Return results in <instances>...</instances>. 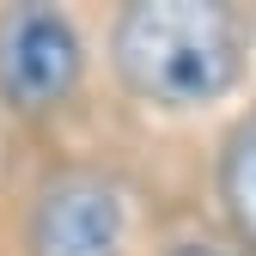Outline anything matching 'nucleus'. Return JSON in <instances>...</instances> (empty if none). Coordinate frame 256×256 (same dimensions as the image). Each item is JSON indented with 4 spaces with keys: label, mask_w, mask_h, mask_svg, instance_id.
<instances>
[{
    "label": "nucleus",
    "mask_w": 256,
    "mask_h": 256,
    "mask_svg": "<svg viewBox=\"0 0 256 256\" xmlns=\"http://www.w3.org/2000/svg\"><path fill=\"white\" fill-rule=\"evenodd\" d=\"M140 146V134H104V146L43 152L12 202L6 256H152L189 214L165 208L171 189Z\"/></svg>",
    "instance_id": "f03ea898"
},
{
    "label": "nucleus",
    "mask_w": 256,
    "mask_h": 256,
    "mask_svg": "<svg viewBox=\"0 0 256 256\" xmlns=\"http://www.w3.org/2000/svg\"><path fill=\"white\" fill-rule=\"evenodd\" d=\"M98 104L104 74L92 12L55 6V0L0 6V122H12L18 134L55 152L98 122Z\"/></svg>",
    "instance_id": "7ed1b4c3"
},
{
    "label": "nucleus",
    "mask_w": 256,
    "mask_h": 256,
    "mask_svg": "<svg viewBox=\"0 0 256 256\" xmlns=\"http://www.w3.org/2000/svg\"><path fill=\"white\" fill-rule=\"evenodd\" d=\"M196 189H202V220L220 238H232L244 256H256V86L208 134Z\"/></svg>",
    "instance_id": "20e7f679"
},
{
    "label": "nucleus",
    "mask_w": 256,
    "mask_h": 256,
    "mask_svg": "<svg viewBox=\"0 0 256 256\" xmlns=\"http://www.w3.org/2000/svg\"><path fill=\"white\" fill-rule=\"evenodd\" d=\"M152 256H244V250H238L232 238H220L202 214H189V220H177V226L158 238V250H152Z\"/></svg>",
    "instance_id": "39448f33"
},
{
    "label": "nucleus",
    "mask_w": 256,
    "mask_h": 256,
    "mask_svg": "<svg viewBox=\"0 0 256 256\" xmlns=\"http://www.w3.org/2000/svg\"><path fill=\"white\" fill-rule=\"evenodd\" d=\"M98 24L104 104L140 140L220 128L256 86V6L116 0Z\"/></svg>",
    "instance_id": "f257e3e1"
}]
</instances>
